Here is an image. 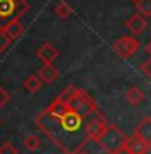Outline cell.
I'll list each match as a JSON object with an SVG mask.
<instances>
[{
  "label": "cell",
  "instance_id": "11",
  "mask_svg": "<svg viewBox=\"0 0 151 154\" xmlns=\"http://www.w3.org/2000/svg\"><path fill=\"white\" fill-rule=\"evenodd\" d=\"M3 29H5V32L11 37V41H16V39H20V37L23 36L24 26H23V23L20 21V20H13V21H10Z\"/></svg>",
  "mask_w": 151,
  "mask_h": 154
},
{
  "label": "cell",
  "instance_id": "9",
  "mask_svg": "<svg viewBox=\"0 0 151 154\" xmlns=\"http://www.w3.org/2000/svg\"><path fill=\"white\" fill-rule=\"evenodd\" d=\"M36 55H37V59L42 62V63H52V62L58 57V52H57V49L54 47L52 44L44 42V44L36 51Z\"/></svg>",
  "mask_w": 151,
  "mask_h": 154
},
{
  "label": "cell",
  "instance_id": "1",
  "mask_svg": "<svg viewBox=\"0 0 151 154\" xmlns=\"http://www.w3.org/2000/svg\"><path fill=\"white\" fill-rule=\"evenodd\" d=\"M34 123L64 154H77L83 151L90 141L85 128V117L72 109L64 115H52L42 110L36 115Z\"/></svg>",
  "mask_w": 151,
  "mask_h": 154
},
{
  "label": "cell",
  "instance_id": "15",
  "mask_svg": "<svg viewBox=\"0 0 151 154\" xmlns=\"http://www.w3.org/2000/svg\"><path fill=\"white\" fill-rule=\"evenodd\" d=\"M54 11H55V15L58 16V18L65 20V18H68V16L73 13V8L70 7L65 0H60V2L55 5V8H54Z\"/></svg>",
  "mask_w": 151,
  "mask_h": 154
},
{
  "label": "cell",
  "instance_id": "2",
  "mask_svg": "<svg viewBox=\"0 0 151 154\" xmlns=\"http://www.w3.org/2000/svg\"><path fill=\"white\" fill-rule=\"evenodd\" d=\"M96 143H99V146L107 154H115L119 149H122L125 146L127 136L124 135L122 130H120L117 125L109 123L106 127V130H104V133L101 135V138L96 141Z\"/></svg>",
  "mask_w": 151,
  "mask_h": 154
},
{
  "label": "cell",
  "instance_id": "21",
  "mask_svg": "<svg viewBox=\"0 0 151 154\" xmlns=\"http://www.w3.org/2000/svg\"><path fill=\"white\" fill-rule=\"evenodd\" d=\"M140 70H141V73H143L145 76L151 81V57H149L148 60H145L143 63L140 65Z\"/></svg>",
  "mask_w": 151,
  "mask_h": 154
},
{
  "label": "cell",
  "instance_id": "14",
  "mask_svg": "<svg viewBox=\"0 0 151 154\" xmlns=\"http://www.w3.org/2000/svg\"><path fill=\"white\" fill-rule=\"evenodd\" d=\"M41 86H42V80H41L37 75H29L26 80L23 81V88L28 91V93H37V91L41 89Z\"/></svg>",
  "mask_w": 151,
  "mask_h": 154
},
{
  "label": "cell",
  "instance_id": "10",
  "mask_svg": "<svg viewBox=\"0 0 151 154\" xmlns=\"http://www.w3.org/2000/svg\"><path fill=\"white\" fill-rule=\"evenodd\" d=\"M37 76L42 80V83H46V85H50V83H54V81L57 80L58 72H57V68H55L52 63H44V65L39 68V72H37Z\"/></svg>",
  "mask_w": 151,
  "mask_h": 154
},
{
  "label": "cell",
  "instance_id": "13",
  "mask_svg": "<svg viewBox=\"0 0 151 154\" xmlns=\"http://www.w3.org/2000/svg\"><path fill=\"white\" fill-rule=\"evenodd\" d=\"M143 93H141L140 88H137V86H132V88H128V91L125 93V99H127V102L130 104L132 107H137L140 106L141 101H143Z\"/></svg>",
  "mask_w": 151,
  "mask_h": 154
},
{
  "label": "cell",
  "instance_id": "12",
  "mask_svg": "<svg viewBox=\"0 0 151 154\" xmlns=\"http://www.w3.org/2000/svg\"><path fill=\"white\" fill-rule=\"evenodd\" d=\"M135 135L151 143V117H145L135 128Z\"/></svg>",
  "mask_w": 151,
  "mask_h": 154
},
{
  "label": "cell",
  "instance_id": "4",
  "mask_svg": "<svg viewBox=\"0 0 151 154\" xmlns=\"http://www.w3.org/2000/svg\"><path fill=\"white\" fill-rule=\"evenodd\" d=\"M68 107L85 119L90 117V115H94L96 112H98L96 101L83 89H77V93L73 94V97L68 101Z\"/></svg>",
  "mask_w": 151,
  "mask_h": 154
},
{
  "label": "cell",
  "instance_id": "25",
  "mask_svg": "<svg viewBox=\"0 0 151 154\" xmlns=\"http://www.w3.org/2000/svg\"><path fill=\"white\" fill-rule=\"evenodd\" d=\"M132 2H133V3H135V2H137V0H132Z\"/></svg>",
  "mask_w": 151,
  "mask_h": 154
},
{
  "label": "cell",
  "instance_id": "20",
  "mask_svg": "<svg viewBox=\"0 0 151 154\" xmlns=\"http://www.w3.org/2000/svg\"><path fill=\"white\" fill-rule=\"evenodd\" d=\"M0 154H18V149H16L10 141H5V143L0 146Z\"/></svg>",
  "mask_w": 151,
  "mask_h": 154
},
{
  "label": "cell",
  "instance_id": "16",
  "mask_svg": "<svg viewBox=\"0 0 151 154\" xmlns=\"http://www.w3.org/2000/svg\"><path fill=\"white\" fill-rule=\"evenodd\" d=\"M23 144H24V148L28 149V151H37V149L41 148V140L37 138L36 135H26L24 136V140H23Z\"/></svg>",
  "mask_w": 151,
  "mask_h": 154
},
{
  "label": "cell",
  "instance_id": "23",
  "mask_svg": "<svg viewBox=\"0 0 151 154\" xmlns=\"http://www.w3.org/2000/svg\"><path fill=\"white\" fill-rule=\"evenodd\" d=\"M146 52H148V54H149V55H151V42H149L148 45H146Z\"/></svg>",
  "mask_w": 151,
  "mask_h": 154
},
{
  "label": "cell",
  "instance_id": "5",
  "mask_svg": "<svg viewBox=\"0 0 151 154\" xmlns=\"http://www.w3.org/2000/svg\"><path fill=\"white\" fill-rule=\"evenodd\" d=\"M112 49L115 51V54L120 59H130L140 49V41L135 36H120L112 44Z\"/></svg>",
  "mask_w": 151,
  "mask_h": 154
},
{
  "label": "cell",
  "instance_id": "3",
  "mask_svg": "<svg viewBox=\"0 0 151 154\" xmlns=\"http://www.w3.org/2000/svg\"><path fill=\"white\" fill-rule=\"evenodd\" d=\"M28 10L26 0H0V28H5L13 20H20Z\"/></svg>",
  "mask_w": 151,
  "mask_h": 154
},
{
  "label": "cell",
  "instance_id": "24",
  "mask_svg": "<svg viewBox=\"0 0 151 154\" xmlns=\"http://www.w3.org/2000/svg\"><path fill=\"white\" fill-rule=\"evenodd\" d=\"M77 154H88V152H85V151H80V152H77Z\"/></svg>",
  "mask_w": 151,
  "mask_h": 154
},
{
  "label": "cell",
  "instance_id": "22",
  "mask_svg": "<svg viewBox=\"0 0 151 154\" xmlns=\"http://www.w3.org/2000/svg\"><path fill=\"white\" fill-rule=\"evenodd\" d=\"M115 154H132V152H130L128 149H127V146H124L122 149H119V151H117Z\"/></svg>",
  "mask_w": 151,
  "mask_h": 154
},
{
  "label": "cell",
  "instance_id": "17",
  "mask_svg": "<svg viewBox=\"0 0 151 154\" xmlns=\"http://www.w3.org/2000/svg\"><path fill=\"white\" fill-rule=\"evenodd\" d=\"M135 8L138 13L143 15L145 18H149L151 16V0H137Z\"/></svg>",
  "mask_w": 151,
  "mask_h": 154
},
{
  "label": "cell",
  "instance_id": "7",
  "mask_svg": "<svg viewBox=\"0 0 151 154\" xmlns=\"http://www.w3.org/2000/svg\"><path fill=\"white\" fill-rule=\"evenodd\" d=\"M125 146H127V149L132 154H148V151L151 149V143L145 141L143 138H140L138 135L133 133L132 136H128V138H127Z\"/></svg>",
  "mask_w": 151,
  "mask_h": 154
},
{
  "label": "cell",
  "instance_id": "8",
  "mask_svg": "<svg viewBox=\"0 0 151 154\" xmlns=\"http://www.w3.org/2000/svg\"><path fill=\"white\" fill-rule=\"evenodd\" d=\"M146 26H148V23H146V18L143 15H140V13H135V15H132L130 18L125 21V28L132 32L133 36H138V34H141L145 29H146Z\"/></svg>",
  "mask_w": 151,
  "mask_h": 154
},
{
  "label": "cell",
  "instance_id": "18",
  "mask_svg": "<svg viewBox=\"0 0 151 154\" xmlns=\"http://www.w3.org/2000/svg\"><path fill=\"white\" fill-rule=\"evenodd\" d=\"M75 93H77V88H75L73 85H70V86H67V88H65L64 91H62L60 94H58V99L68 104V101L73 97V94H75Z\"/></svg>",
  "mask_w": 151,
  "mask_h": 154
},
{
  "label": "cell",
  "instance_id": "19",
  "mask_svg": "<svg viewBox=\"0 0 151 154\" xmlns=\"http://www.w3.org/2000/svg\"><path fill=\"white\" fill-rule=\"evenodd\" d=\"M11 42H13V41H11V37L7 34L3 28H0V54L5 51V49H7Z\"/></svg>",
  "mask_w": 151,
  "mask_h": 154
},
{
  "label": "cell",
  "instance_id": "6",
  "mask_svg": "<svg viewBox=\"0 0 151 154\" xmlns=\"http://www.w3.org/2000/svg\"><path fill=\"white\" fill-rule=\"evenodd\" d=\"M107 120L102 117V115L99 114H94L93 119H90L86 122V135L88 138H90V141H98L101 138V135L104 133V130H106L107 127Z\"/></svg>",
  "mask_w": 151,
  "mask_h": 154
}]
</instances>
